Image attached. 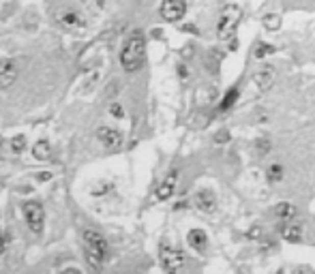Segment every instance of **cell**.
<instances>
[{"instance_id":"cell-1","label":"cell","mask_w":315,"mask_h":274,"mask_svg":"<svg viewBox=\"0 0 315 274\" xmlns=\"http://www.w3.org/2000/svg\"><path fill=\"white\" fill-rule=\"evenodd\" d=\"M144 56H146L144 35L140 30H135L127 39V43H124L122 52H120V65L124 67V71H138L144 65Z\"/></svg>"},{"instance_id":"cell-2","label":"cell","mask_w":315,"mask_h":274,"mask_svg":"<svg viewBox=\"0 0 315 274\" xmlns=\"http://www.w3.org/2000/svg\"><path fill=\"white\" fill-rule=\"evenodd\" d=\"M84 251H86V259L92 268H101V263L108 257V242L101 233L86 229L84 231Z\"/></svg>"},{"instance_id":"cell-3","label":"cell","mask_w":315,"mask_h":274,"mask_svg":"<svg viewBox=\"0 0 315 274\" xmlns=\"http://www.w3.org/2000/svg\"><path fill=\"white\" fill-rule=\"evenodd\" d=\"M240 19H243V9H240L238 5H227L221 11V15H219V22H217L219 41H229V39H234Z\"/></svg>"},{"instance_id":"cell-4","label":"cell","mask_w":315,"mask_h":274,"mask_svg":"<svg viewBox=\"0 0 315 274\" xmlns=\"http://www.w3.org/2000/svg\"><path fill=\"white\" fill-rule=\"evenodd\" d=\"M54 19H56L58 26L69 30V33H82V30H86V19H84V15L77 11V9H73L69 5L56 7L54 9Z\"/></svg>"},{"instance_id":"cell-5","label":"cell","mask_w":315,"mask_h":274,"mask_svg":"<svg viewBox=\"0 0 315 274\" xmlns=\"http://www.w3.org/2000/svg\"><path fill=\"white\" fill-rule=\"evenodd\" d=\"M159 261H161L163 270L176 272V270L182 268V263H185V253H182L180 249L170 247L167 242H163L161 249H159Z\"/></svg>"},{"instance_id":"cell-6","label":"cell","mask_w":315,"mask_h":274,"mask_svg":"<svg viewBox=\"0 0 315 274\" xmlns=\"http://www.w3.org/2000/svg\"><path fill=\"white\" fill-rule=\"evenodd\" d=\"M24 217H26L28 227L33 229L35 233L43 231L45 212H43V208H41V204H37V201H28V204H24Z\"/></svg>"},{"instance_id":"cell-7","label":"cell","mask_w":315,"mask_h":274,"mask_svg":"<svg viewBox=\"0 0 315 274\" xmlns=\"http://www.w3.org/2000/svg\"><path fill=\"white\" fill-rule=\"evenodd\" d=\"M159 11L165 22H180L187 13V3L185 0H163Z\"/></svg>"},{"instance_id":"cell-8","label":"cell","mask_w":315,"mask_h":274,"mask_svg":"<svg viewBox=\"0 0 315 274\" xmlns=\"http://www.w3.org/2000/svg\"><path fill=\"white\" fill-rule=\"evenodd\" d=\"M193 204L199 212H204V215H213V212L217 210V197L210 189H202L193 195Z\"/></svg>"},{"instance_id":"cell-9","label":"cell","mask_w":315,"mask_h":274,"mask_svg":"<svg viewBox=\"0 0 315 274\" xmlns=\"http://www.w3.org/2000/svg\"><path fill=\"white\" fill-rule=\"evenodd\" d=\"M275 79H277V71L272 65H261V69H257L253 73V84L259 90H268L272 84H275Z\"/></svg>"},{"instance_id":"cell-10","label":"cell","mask_w":315,"mask_h":274,"mask_svg":"<svg viewBox=\"0 0 315 274\" xmlns=\"http://www.w3.org/2000/svg\"><path fill=\"white\" fill-rule=\"evenodd\" d=\"M17 77V67L13 60L9 58H0V90L3 88H9Z\"/></svg>"},{"instance_id":"cell-11","label":"cell","mask_w":315,"mask_h":274,"mask_svg":"<svg viewBox=\"0 0 315 274\" xmlns=\"http://www.w3.org/2000/svg\"><path fill=\"white\" fill-rule=\"evenodd\" d=\"M97 137H99V141L108 150H116L122 144V135L118 133L116 129H110V127H101L97 131Z\"/></svg>"},{"instance_id":"cell-12","label":"cell","mask_w":315,"mask_h":274,"mask_svg":"<svg viewBox=\"0 0 315 274\" xmlns=\"http://www.w3.org/2000/svg\"><path fill=\"white\" fill-rule=\"evenodd\" d=\"M281 236H283V240H287V242H300L302 240V223H298L296 219L283 221Z\"/></svg>"},{"instance_id":"cell-13","label":"cell","mask_w":315,"mask_h":274,"mask_svg":"<svg viewBox=\"0 0 315 274\" xmlns=\"http://www.w3.org/2000/svg\"><path fill=\"white\" fill-rule=\"evenodd\" d=\"M176 182H178V171L174 169V171H170V176L159 185V189H156V199L159 201L170 199L174 195V191H176Z\"/></svg>"},{"instance_id":"cell-14","label":"cell","mask_w":315,"mask_h":274,"mask_svg":"<svg viewBox=\"0 0 315 274\" xmlns=\"http://www.w3.org/2000/svg\"><path fill=\"white\" fill-rule=\"evenodd\" d=\"M187 242H189V247H191L193 251L202 253L208 247V236H206L204 229H191L187 233Z\"/></svg>"},{"instance_id":"cell-15","label":"cell","mask_w":315,"mask_h":274,"mask_svg":"<svg viewBox=\"0 0 315 274\" xmlns=\"http://www.w3.org/2000/svg\"><path fill=\"white\" fill-rule=\"evenodd\" d=\"M275 215L279 217V221H292L296 219V208H294L290 201H279V204L275 206Z\"/></svg>"},{"instance_id":"cell-16","label":"cell","mask_w":315,"mask_h":274,"mask_svg":"<svg viewBox=\"0 0 315 274\" xmlns=\"http://www.w3.org/2000/svg\"><path fill=\"white\" fill-rule=\"evenodd\" d=\"M33 155L37 161H47L51 155V146L47 144V139H39L37 144L33 146Z\"/></svg>"},{"instance_id":"cell-17","label":"cell","mask_w":315,"mask_h":274,"mask_svg":"<svg viewBox=\"0 0 315 274\" xmlns=\"http://www.w3.org/2000/svg\"><path fill=\"white\" fill-rule=\"evenodd\" d=\"M266 178L268 182H272V185H277V182L283 180V167L279 163H272L268 169H266Z\"/></svg>"},{"instance_id":"cell-18","label":"cell","mask_w":315,"mask_h":274,"mask_svg":"<svg viewBox=\"0 0 315 274\" xmlns=\"http://www.w3.org/2000/svg\"><path fill=\"white\" fill-rule=\"evenodd\" d=\"M264 28L266 30H279L281 28V15H277V13L264 15Z\"/></svg>"},{"instance_id":"cell-19","label":"cell","mask_w":315,"mask_h":274,"mask_svg":"<svg viewBox=\"0 0 315 274\" xmlns=\"http://www.w3.org/2000/svg\"><path fill=\"white\" fill-rule=\"evenodd\" d=\"M277 52V47L275 45H268V43H257V47H255V58H266V56H272Z\"/></svg>"},{"instance_id":"cell-20","label":"cell","mask_w":315,"mask_h":274,"mask_svg":"<svg viewBox=\"0 0 315 274\" xmlns=\"http://www.w3.org/2000/svg\"><path fill=\"white\" fill-rule=\"evenodd\" d=\"M236 99H238V90L232 88V90H229V93L223 97V101H221V105H219V109H221V111L229 109V107H232V105L236 103Z\"/></svg>"},{"instance_id":"cell-21","label":"cell","mask_w":315,"mask_h":274,"mask_svg":"<svg viewBox=\"0 0 315 274\" xmlns=\"http://www.w3.org/2000/svg\"><path fill=\"white\" fill-rule=\"evenodd\" d=\"M24 144H26L24 135H17V137H13V144H11L13 152H22V150H24Z\"/></svg>"},{"instance_id":"cell-22","label":"cell","mask_w":315,"mask_h":274,"mask_svg":"<svg viewBox=\"0 0 315 274\" xmlns=\"http://www.w3.org/2000/svg\"><path fill=\"white\" fill-rule=\"evenodd\" d=\"M110 189H112V185H110V182H105V185H97L90 193H92V195H105Z\"/></svg>"},{"instance_id":"cell-23","label":"cell","mask_w":315,"mask_h":274,"mask_svg":"<svg viewBox=\"0 0 315 274\" xmlns=\"http://www.w3.org/2000/svg\"><path fill=\"white\" fill-rule=\"evenodd\" d=\"M255 148H257V155H261L264 157L266 152H268V148H270V144H268V139H259L257 144H255Z\"/></svg>"},{"instance_id":"cell-24","label":"cell","mask_w":315,"mask_h":274,"mask_svg":"<svg viewBox=\"0 0 315 274\" xmlns=\"http://www.w3.org/2000/svg\"><path fill=\"white\" fill-rule=\"evenodd\" d=\"M215 141H217V144H225V141H229V131H219V133L215 135Z\"/></svg>"},{"instance_id":"cell-25","label":"cell","mask_w":315,"mask_h":274,"mask_svg":"<svg viewBox=\"0 0 315 274\" xmlns=\"http://www.w3.org/2000/svg\"><path fill=\"white\" fill-rule=\"evenodd\" d=\"M110 114H112L114 118H122V116H124V111H122V107H120L118 103H114V105L110 107Z\"/></svg>"},{"instance_id":"cell-26","label":"cell","mask_w":315,"mask_h":274,"mask_svg":"<svg viewBox=\"0 0 315 274\" xmlns=\"http://www.w3.org/2000/svg\"><path fill=\"white\" fill-rule=\"evenodd\" d=\"M5 247H7V238L3 236V231H0V255L5 253Z\"/></svg>"},{"instance_id":"cell-27","label":"cell","mask_w":315,"mask_h":274,"mask_svg":"<svg viewBox=\"0 0 315 274\" xmlns=\"http://www.w3.org/2000/svg\"><path fill=\"white\" fill-rule=\"evenodd\" d=\"M0 146H3V135H0Z\"/></svg>"}]
</instances>
